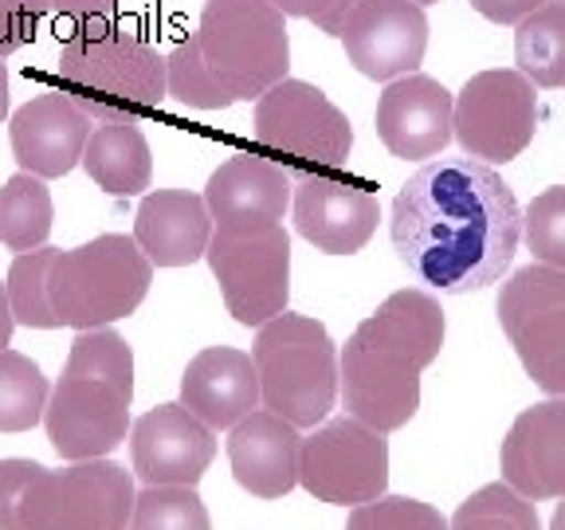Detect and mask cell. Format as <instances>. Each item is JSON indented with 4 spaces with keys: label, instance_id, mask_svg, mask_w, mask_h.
I'll use <instances>...</instances> for the list:
<instances>
[{
    "label": "cell",
    "instance_id": "35",
    "mask_svg": "<svg viewBox=\"0 0 565 530\" xmlns=\"http://www.w3.org/2000/svg\"><path fill=\"white\" fill-rule=\"evenodd\" d=\"M271 4L282 12V17L310 20V24H315L318 32L338 35V32H342V24H345V17L353 12V4H358V0H271Z\"/></svg>",
    "mask_w": 565,
    "mask_h": 530
},
{
    "label": "cell",
    "instance_id": "1",
    "mask_svg": "<svg viewBox=\"0 0 565 530\" xmlns=\"http://www.w3.org/2000/svg\"><path fill=\"white\" fill-rule=\"evenodd\" d=\"M519 240L522 209L514 189L487 161H428L393 201L401 264L440 295H471L499 283Z\"/></svg>",
    "mask_w": 565,
    "mask_h": 530
},
{
    "label": "cell",
    "instance_id": "24",
    "mask_svg": "<svg viewBox=\"0 0 565 530\" xmlns=\"http://www.w3.org/2000/svg\"><path fill=\"white\" fill-rule=\"evenodd\" d=\"M83 169L103 193L138 197L150 189L153 177L150 141L130 118H106L90 130L87 150H83Z\"/></svg>",
    "mask_w": 565,
    "mask_h": 530
},
{
    "label": "cell",
    "instance_id": "27",
    "mask_svg": "<svg viewBox=\"0 0 565 530\" xmlns=\"http://www.w3.org/2000/svg\"><path fill=\"white\" fill-rule=\"evenodd\" d=\"M47 378L32 358L0 350V433H28L47 409Z\"/></svg>",
    "mask_w": 565,
    "mask_h": 530
},
{
    "label": "cell",
    "instance_id": "38",
    "mask_svg": "<svg viewBox=\"0 0 565 530\" xmlns=\"http://www.w3.org/2000/svg\"><path fill=\"white\" fill-rule=\"evenodd\" d=\"M12 327H17V318H12V303H9V287L0 283V350L12 342Z\"/></svg>",
    "mask_w": 565,
    "mask_h": 530
},
{
    "label": "cell",
    "instance_id": "33",
    "mask_svg": "<svg viewBox=\"0 0 565 530\" xmlns=\"http://www.w3.org/2000/svg\"><path fill=\"white\" fill-rule=\"evenodd\" d=\"M345 530H448V519L408 495H377L353 507Z\"/></svg>",
    "mask_w": 565,
    "mask_h": 530
},
{
    "label": "cell",
    "instance_id": "14",
    "mask_svg": "<svg viewBox=\"0 0 565 530\" xmlns=\"http://www.w3.org/2000/svg\"><path fill=\"white\" fill-rule=\"evenodd\" d=\"M130 401L134 398H126L122 389L110 385V381L63 373L44 409L52 448L71 464L103 459L106 452H115L126 441Z\"/></svg>",
    "mask_w": 565,
    "mask_h": 530
},
{
    "label": "cell",
    "instance_id": "6",
    "mask_svg": "<svg viewBox=\"0 0 565 530\" xmlns=\"http://www.w3.org/2000/svg\"><path fill=\"white\" fill-rule=\"evenodd\" d=\"M153 264L134 236L106 232L90 244L55 252L47 272V295L63 327L95 330L134 315L150 295Z\"/></svg>",
    "mask_w": 565,
    "mask_h": 530
},
{
    "label": "cell",
    "instance_id": "22",
    "mask_svg": "<svg viewBox=\"0 0 565 530\" xmlns=\"http://www.w3.org/2000/svg\"><path fill=\"white\" fill-rule=\"evenodd\" d=\"M212 229L216 224L204 197L189 189H153L141 197L134 216V240L158 267H189L204 259Z\"/></svg>",
    "mask_w": 565,
    "mask_h": 530
},
{
    "label": "cell",
    "instance_id": "32",
    "mask_svg": "<svg viewBox=\"0 0 565 530\" xmlns=\"http://www.w3.org/2000/svg\"><path fill=\"white\" fill-rule=\"evenodd\" d=\"M522 236L539 264L565 267V186L542 189L522 212Z\"/></svg>",
    "mask_w": 565,
    "mask_h": 530
},
{
    "label": "cell",
    "instance_id": "42",
    "mask_svg": "<svg viewBox=\"0 0 565 530\" xmlns=\"http://www.w3.org/2000/svg\"><path fill=\"white\" fill-rule=\"evenodd\" d=\"M562 4H565V0H562Z\"/></svg>",
    "mask_w": 565,
    "mask_h": 530
},
{
    "label": "cell",
    "instance_id": "15",
    "mask_svg": "<svg viewBox=\"0 0 565 530\" xmlns=\"http://www.w3.org/2000/svg\"><path fill=\"white\" fill-rule=\"evenodd\" d=\"M295 229L327 256H353L377 232V197L358 181L330 173L295 177Z\"/></svg>",
    "mask_w": 565,
    "mask_h": 530
},
{
    "label": "cell",
    "instance_id": "37",
    "mask_svg": "<svg viewBox=\"0 0 565 530\" xmlns=\"http://www.w3.org/2000/svg\"><path fill=\"white\" fill-rule=\"evenodd\" d=\"M471 9L491 24H519L522 17H530L534 9H542L546 0H468Z\"/></svg>",
    "mask_w": 565,
    "mask_h": 530
},
{
    "label": "cell",
    "instance_id": "12",
    "mask_svg": "<svg viewBox=\"0 0 565 530\" xmlns=\"http://www.w3.org/2000/svg\"><path fill=\"white\" fill-rule=\"evenodd\" d=\"M299 484L315 499L334 507L370 504L388 487L385 433L358 416H334L318 424L299 448Z\"/></svg>",
    "mask_w": 565,
    "mask_h": 530
},
{
    "label": "cell",
    "instance_id": "28",
    "mask_svg": "<svg viewBox=\"0 0 565 530\" xmlns=\"http://www.w3.org/2000/svg\"><path fill=\"white\" fill-rule=\"evenodd\" d=\"M52 264H55V247H35V252H20L9 267V283L4 287H9L12 318L32 330L63 327L52 307V295H47V272H52Z\"/></svg>",
    "mask_w": 565,
    "mask_h": 530
},
{
    "label": "cell",
    "instance_id": "41",
    "mask_svg": "<svg viewBox=\"0 0 565 530\" xmlns=\"http://www.w3.org/2000/svg\"><path fill=\"white\" fill-rule=\"evenodd\" d=\"M416 4H436V0H416Z\"/></svg>",
    "mask_w": 565,
    "mask_h": 530
},
{
    "label": "cell",
    "instance_id": "2",
    "mask_svg": "<svg viewBox=\"0 0 565 530\" xmlns=\"http://www.w3.org/2000/svg\"><path fill=\"white\" fill-rule=\"evenodd\" d=\"M444 322L440 303L428 292H393L345 342L338 358V389L350 416L377 433H397L420 409V373L440 358Z\"/></svg>",
    "mask_w": 565,
    "mask_h": 530
},
{
    "label": "cell",
    "instance_id": "17",
    "mask_svg": "<svg viewBox=\"0 0 565 530\" xmlns=\"http://www.w3.org/2000/svg\"><path fill=\"white\" fill-rule=\"evenodd\" d=\"M134 471L146 484L196 487L216 456L212 428L185 405H158L134 424Z\"/></svg>",
    "mask_w": 565,
    "mask_h": 530
},
{
    "label": "cell",
    "instance_id": "39",
    "mask_svg": "<svg viewBox=\"0 0 565 530\" xmlns=\"http://www.w3.org/2000/svg\"><path fill=\"white\" fill-rule=\"evenodd\" d=\"M9 118V67L0 60V123Z\"/></svg>",
    "mask_w": 565,
    "mask_h": 530
},
{
    "label": "cell",
    "instance_id": "36",
    "mask_svg": "<svg viewBox=\"0 0 565 530\" xmlns=\"http://www.w3.org/2000/svg\"><path fill=\"white\" fill-rule=\"evenodd\" d=\"M52 12L60 20H71V28L106 24V20H115L118 0H52Z\"/></svg>",
    "mask_w": 565,
    "mask_h": 530
},
{
    "label": "cell",
    "instance_id": "18",
    "mask_svg": "<svg viewBox=\"0 0 565 530\" xmlns=\"http://www.w3.org/2000/svg\"><path fill=\"white\" fill-rule=\"evenodd\" d=\"M95 118L83 110L79 103H71L63 91H47L35 95L12 115V153H17L20 169L52 181V177H67L71 169L83 161L87 138L95 130Z\"/></svg>",
    "mask_w": 565,
    "mask_h": 530
},
{
    "label": "cell",
    "instance_id": "26",
    "mask_svg": "<svg viewBox=\"0 0 565 530\" xmlns=\"http://www.w3.org/2000/svg\"><path fill=\"white\" fill-rule=\"evenodd\" d=\"M52 193L44 177L24 173L4 181L0 189V244L12 252H35L52 236Z\"/></svg>",
    "mask_w": 565,
    "mask_h": 530
},
{
    "label": "cell",
    "instance_id": "9",
    "mask_svg": "<svg viewBox=\"0 0 565 530\" xmlns=\"http://www.w3.org/2000/svg\"><path fill=\"white\" fill-rule=\"evenodd\" d=\"M204 259L221 283L224 307L239 327H264L267 318L287 310V299H291V236L282 224H256V229L216 224Z\"/></svg>",
    "mask_w": 565,
    "mask_h": 530
},
{
    "label": "cell",
    "instance_id": "19",
    "mask_svg": "<svg viewBox=\"0 0 565 530\" xmlns=\"http://www.w3.org/2000/svg\"><path fill=\"white\" fill-rule=\"evenodd\" d=\"M499 471L522 499H565V398L514 416L499 448Z\"/></svg>",
    "mask_w": 565,
    "mask_h": 530
},
{
    "label": "cell",
    "instance_id": "10",
    "mask_svg": "<svg viewBox=\"0 0 565 530\" xmlns=\"http://www.w3.org/2000/svg\"><path fill=\"white\" fill-rule=\"evenodd\" d=\"M499 327L542 393L565 398V267H519L499 292Z\"/></svg>",
    "mask_w": 565,
    "mask_h": 530
},
{
    "label": "cell",
    "instance_id": "7",
    "mask_svg": "<svg viewBox=\"0 0 565 530\" xmlns=\"http://www.w3.org/2000/svg\"><path fill=\"white\" fill-rule=\"evenodd\" d=\"M134 499L130 471L110 459H79L63 471L32 464L12 507V530H126Z\"/></svg>",
    "mask_w": 565,
    "mask_h": 530
},
{
    "label": "cell",
    "instance_id": "31",
    "mask_svg": "<svg viewBox=\"0 0 565 530\" xmlns=\"http://www.w3.org/2000/svg\"><path fill=\"white\" fill-rule=\"evenodd\" d=\"M130 530H212L196 487L181 484H146L134 499Z\"/></svg>",
    "mask_w": 565,
    "mask_h": 530
},
{
    "label": "cell",
    "instance_id": "29",
    "mask_svg": "<svg viewBox=\"0 0 565 530\" xmlns=\"http://www.w3.org/2000/svg\"><path fill=\"white\" fill-rule=\"evenodd\" d=\"M63 373H71V378L110 381V385L122 389L126 398H134V353H130V346H126V338L110 327L79 330V338L71 342Z\"/></svg>",
    "mask_w": 565,
    "mask_h": 530
},
{
    "label": "cell",
    "instance_id": "13",
    "mask_svg": "<svg viewBox=\"0 0 565 530\" xmlns=\"http://www.w3.org/2000/svg\"><path fill=\"white\" fill-rule=\"evenodd\" d=\"M338 40L365 80L393 83L420 67L428 52V17L416 0H358Z\"/></svg>",
    "mask_w": 565,
    "mask_h": 530
},
{
    "label": "cell",
    "instance_id": "40",
    "mask_svg": "<svg viewBox=\"0 0 565 530\" xmlns=\"http://www.w3.org/2000/svg\"><path fill=\"white\" fill-rule=\"evenodd\" d=\"M550 530H565V504L554 511V522H550Z\"/></svg>",
    "mask_w": 565,
    "mask_h": 530
},
{
    "label": "cell",
    "instance_id": "4",
    "mask_svg": "<svg viewBox=\"0 0 565 530\" xmlns=\"http://www.w3.org/2000/svg\"><path fill=\"white\" fill-rule=\"evenodd\" d=\"M63 95L79 103L90 118H130L158 110L169 98V63L150 40L122 28L118 20L106 24L71 28L63 40L60 67H55Z\"/></svg>",
    "mask_w": 565,
    "mask_h": 530
},
{
    "label": "cell",
    "instance_id": "34",
    "mask_svg": "<svg viewBox=\"0 0 565 530\" xmlns=\"http://www.w3.org/2000/svg\"><path fill=\"white\" fill-rule=\"evenodd\" d=\"M47 12L52 0H0V60L24 52Z\"/></svg>",
    "mask_w": 565,
    "mask_h": 530
},
{
    "label": "cell",
    "instance_id": "20",
    "mask_svg": "<svg viewBox=\"0 0 565 530\" xmlns=\"http://www.w3.org/2000/svg\"><path fill=\"white\" fill-rule=\"evenodd\" d=\"M295 177L267 158H228L204 186V204L212 224L224 229H256V224H282L291 209Z\"/></svg>",
    "mask_w": 565,
    "mask_h": 530
},
{
    "label": "cell",
    "instance_id": "23",
    "mask_svg": "<svg viewBox=\"0 0 565 530\" xmlns=\"http://www.w3.org/2000/svg\"><path fill=\"white\" fill-rule=\"evenodd\" d=\"M181 405L209 428H232L259 405V373L252 353L232 346H209L189 362L181 378Z\"/></svg>",
    "mask_w": 565,
    "mask_h": 530
},
{
    "label": "cell",
    "instance_id": "21",
    "mask_svg": "<svg viewBox=\"0 0 565 530\" xmlns=\"http://www.w3.org/2000/svg\"><path fill=\"white\" fill-rule=\"evenodd\" d=\"M299 448L302 436L291 421L267 413H247L239 424H232L228 459L232 476L244 491L259 499H279L299 484Z\"/></svg>",
    "mask_w": 565,
    "mask_h": 530
},
{
    "label": "cell",
    "instance_id": "25",
    "mask_svg": "<svg viewBox=\"0 0 565 530\" xmlns=\"http://www.w3.org/2000/svg\"><path fill=\"white\" fill-rule=\"evenodd\" d=\"M514 32V63L534 87H565V4L546 0L522 17Z\"/></svg>",
    "mask_w": 565,
    "mask_h": 530
},
{
    "label": "cell",
    "instance_id": "11",
    "mask_svg": "<svg viewBox=\"0 0 565 530\" xmlns=\"http://www.w3.org/2000/svg\"><path fill=\"white\" fill-rule=\"evenodd\" d=\"M539 130V95L519 67L479 71L456 95V138L487 166L514 161Z\"/></svg>",
    "mask_w": 565,
    "mask_h": 530
},
{
    "label": "cell",
    "instance_id": "5",
    "mask_svg": "<svg viewBox=\"0 0 565 530\" xmlns=\"http://www.w3.org/2000/svg\"><path fill=\"white\" fill-rule=\"evenodd\" d=\"M252 362L267 413L291 421L295 428L327 421L338 401V353L318 318L291 310L267 318L252 346Z\"/></svg>",
    "mask_w": 565,
    "mask_h": 530
},
{
    "label": "cell",
    "instance_id": "16",
    "mask_svg": "<svg viewBox=\"0 0 565 530\" xmlns=\"http://www.w3.org/2000/svg\"><path fill=\"white\" fill-rule=\"evenodd\" d=\"M377 138L405 161L436 158L456 138V98L433 75H401L377 98Z\"/></svg>",
    "mask_w": 565,
    "mask_h": 530
},
{
    "label": "cell",
    "instance_id": "3",
    "mask_svg": "<svg viewBox=\"0 0 565 530\" xmlns=\"http://www.w3.org/2000/svg\"><path fill=\"white\" fill-rule=\"evenodd\" d=\"M169 95L193 110L252 103L291 67L287 17L271 0H204L201 24L166 55Z\"/></svg>",
    "mask_w": 565,
    "mask_h": 530
},
{
    "label": "cell",
    "instance_id": "8",
    "mask_svg": "<svg viewBox=\"0 0 565 530\" xmlns=\"http://www.w3.org/2000/svg\"><path fill=\"white\" fill-rule=\"evenodd\" d=\"M256 141L291 177L330 173L350 161L353 126L315 83L279 80L256 98Z\"/></svg>",
    "mask_w": 565,
    "mask_h": 530
},
{
    "label": "cell",
    "instance_id": "30",
    "mask_svg": "<svg viewBox=\"0 0 565 530\" xmlns=\"http://www.w3.org/2000/svg\"><path fill=\"white\" fill-rule=\"evenodd\" d=\"M448 530H542V522L530 499H522L511 484L499 479L463 499L459 511L448 519Z\"/></svg>",
    "mask_w": 565,
    "mask_h": 530
}]
</instances>
